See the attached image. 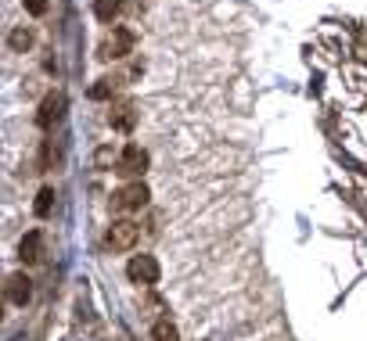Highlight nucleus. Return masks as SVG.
Instances as JSON below:
<instances>
[{"mask_svg": "<svg viewBox=\"0 0 367 341\" xmlns=\"http://www.w3.org/2000/svg\"><path fill=\"white\" fill-rule=\"evenodd\" d=\"M148 187L137 180V183H126V187H119L116 194H112V208L116 212H137V208H144L148 205Z\"/></svg>", "mask_w": 367, "mask_h": 341, "instance_id": "f257e3e1", "label": "nucleus"}, {"mask_svg": "<svg viewBox=\"0 0 367 341\" xmlns=\"http://www.w3.org/2000/svg\"><path fill=\"white\" fill-rule=\"evenodd\" d=\"M159 263H155V255H134V259H130L126 263V276H130V281H134V284H159Z\"/></svg>", "mask_w": 367, "mask_h": 341, "instance_id": "f03ea898", "label": "nucleus"}, {"mask_svg": "<svg viewBox=\"0 0 367 341\" xmlns=\"http://www.w3.org/2000/svg\"><path fill=\"white\" fill-rule=\"evenodd\" d=\"M130 47H134V33L123 29V26H112V33H108L101 40V58L104 61H112V58H126Z\"/></svg>", "mask_w": 367, "mask_h": 341, "instance_id": "7ed1b4c3", "label": "nucleus"}, {"mask_svg": "<svg viewBox=\"0 0 367 341\" xmlns=\"http://www.w3.org/2000/svg\"><path fill=\"white\" fill-rule=\"evenodd\" d=\"M137 233H141V226H134L130 219H119V223H112L108 226V248H116V251H126V248H134L137 244Z\"/></svg>", "mask_w": 367, "mask_h": 341, "instance_id": "20e7f679", "label": "nucleus"}, {"mask_svg": "<svg viewBox=\"0 0 367 341\" xmlns=\"http://www.w3.org/2000/svg\"><path fill=\"white\" fill-rule=\"evenodd\" d=\"M144 169H148V151L141 144H126L123 155H119V173L123 176H141Z\"/></svg>", "mask_w": 367, "mask_h": 341, "instance_id": "39448f33", "label": "nucleus"}, {"mask_svg": "<svg viewBox=\"0 0 367 341\" xmlns=\"http://www.w3.org/2000/svg\"><path fill=\"white\" fill-rule=\"evenodd\" d=\"M61 108H65V97H61V94H47V97H43V104H40L36 122L43 126V130H51V126L61 119Z\"/></svg>", "mask_w": 367, "mask_h": 341, "instance_id": "423d86ee", "label": "nucleus"}, {"mask_svg": "<svg viewBox=\"0 0 367 341\" xmlns=\"http://www.w3.org/2000/svg\"><path fill=\"white\" fill-rule=\"evenodd\" d=\"M33 298V281L26 273H15V276H8V302H15V306H26Z\"/></svg>", "mask_w": 367, "mask_h": 341, "instance_id": "0eeeda50", "label": "nucleus"}, {"mask_svg": "<svg viewBox=\"0 0 367 341\" xmlns=\"http://www.w3.org/2000/svg\"><path fill=\"white\" fill-rule=\"evenodd\" d=\"M40 251H43L40 230H29L26 238H22V244H18V259H22V263H36V259H40Z\"/></svg>", "mask_w": 367, "mask_h": 341, "instance_id": "6e6552de", "label": "nucleus"}, {"mask_svg": "<svg viewBox=\"0 0 367 341\" xmlns=\"http://www.w3.org/2000/svg\"><path fill=\"white\" fill-rule=\"evenodd\" d=\"M108 122H112L116 130H134V104H130V101L116 104L112 115H108Z\"/></svg>", "mask_w": 367, "mask_h": 341, "instance_id": "1a4fd4ad", "label": "nucleus"}, {"mask_svg": "<svg viewBox=\"0 0 367 341\" xmlns=\"http://www.w3.org/2000/svg\"><path fill=\"white\" fill-rule=\"evenodd\" d=\"M119 11H123V0H94V15L101 22H112Z\"/></svg>", "mask_w": 367, "mask_h": 341, "instance_id": "9d476101", "label": "nucleus"}, {"mask_svg": "<svg viewBox=\"0 0 367 341\" xmlns=\"http://www.w3.org/2000/svg\"><path fill=\"white\" fill-rule=\"evenodd\" d=\"M151 341H180V334H177V327H173L169 319H159V324L151 327Z\"/></svg>", "mask_w": 367, "mask_h": 341, "instance_id": "9b49d317", "label": "nucleus"}, {"mask_svg": "<svg viewBox=\"0 0 367 341\" xmlns=\"http://www.w3.org/2000/svg\"><path fill=\"white\" fill-rule=\"evenodd\" d=\"M33 47V33L29 29H15L11 33V51H29Z\"/></svg>", "mask_w": 367, "mask_h": 341, "instance_id": "f8f14e48", "label": "nucleus"}, {"mask_svg": "<svg viewBox=\"0 0 367 341\" xmlns=\"http://www.w3.org/2000/svg\"><path fill=\"white\" fill-rule=\"evenodd\" d=\"M51 205H54V190H51V187H43L40 194H36V216H47Z\"/></svg>", "mask_w": 367, "mask_h": 341, "instance_id": "ddd939ff", "label": "nucleus"}, {"mask_svg": "<svg viewBox=\"0 0 367 341\" xmlns=\"http://www.w3.org/2000/svg\"><path fill=\"white\" fill-rule=\"evenodd\" d=\"M108 94H112V79H97L94 87H91V97H94V101H104Z\"/></svg>", "mask_w": 367, "mask_h": 341, "instance_id": "4468645a", "label": "nucleus"}, {"mask_svg": "<svg viewBox=\"0 0 367 341\" xmlns=\"http://www.w3.org/2000/svg\"><path fill=\"white\" fill-rule=\"evenodd\" d=\"M22 4H26L29 15H43V11H47V0H22Z\"/></svg>", "mask_w": 367, "mask_h": 341, "instance_id": "2eb2a0df", "label": "nucleus"}]
</instances>
